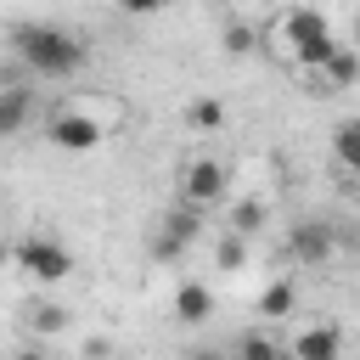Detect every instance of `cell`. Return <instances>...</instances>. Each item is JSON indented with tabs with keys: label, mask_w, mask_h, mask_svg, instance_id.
Masks as SVG:
<instances>
[{
	"label": "cell",
	"mask_w": 360,
	"mask_h": 360,
	"mask_svg": "<svg viewBox=\"0 0 360 360\" xmlns=\"http://www.w3.org/2000/svg\"><path fill=\"white\" fill-rule=\"evenodd\" d=\"M186 360H225V354H214V349H197V354H186Z\"/></svg>",
	"instance_id": "7402d4cb"
},
{
	"label": "cell",
	"mask_w": 360,
	"mask_h": 360,
	"mask_svg": "<svg viewBox=\"0 0 360 360\" xmlns=\"http://www.w3.org/2000/svg\"><path fill=\"white\" fill-rule=\"evenodd\" d=\"M6 39H11L17 62H22L34 79H73V73L90 62V45H84L73 28H62V22L28 17V22H11Z\"/></svg>",
	"instance_id": "6da1fadb"
},
{
	"label": "cell",
	"mask_w": 360,
	"mask_h": 360,
	"mask_svg": "<svg viewBox=\"0 0 360 360\" xmlns=\"http://www.w3.org/2000/svg\"><path fill=\"white\" fill-rule=\"evenodd\" d=\"M174 315H180L186 326H202V321L214 315V287H202V281H180V287H174Z\"/></svg>",
	"instance_id": "8fae6325"
},
{
	"label": "cell",
	"mask_w": 360,
	"mask_h": 360,
	"mask_svg": "<svg viewBox=\"0 0 360 360\" xmlns=\"http://www.w3.org/2000/svg\"><path fill=\"white\" fill-rule=\"evenodd\" d=\"M0 264H11V248H6V242H0Z\"/></svg>",
	"instance_id": "603a6c76"
},
{
	"label": "cell",
	"mask_w": 360,
	"mask_h": 360,
	"mask_svg": "<svg viewBox=\"0 0 360 360\" xmlns=\"http://www.w3.org/2000/svg\"><path fill=\"white\" fill-rule=\"evenodd\" d=\"M28 118H34V90H28V84H6V90H0V141L17 135Z\"/></svg>",
	"instance_id": "7c38bea8"
},
{
	"label": "cell",
	"mask_w": 360,
	"mask_h": 360,
	"mask_svg": "<svg viewBox=\"0 0 360 360\" xmlns=\"http://www.w3.org/2000/svg\"><path fill=\"white\" fill-rule=\"evenodd\" d=\"M107 354H112L107 338H90V343H84V360H107Z\"/></svg>",
	"instance_id": "ffe728a7"
},
{
	"label": "cell",
	"mask_w": 360,
	"mask_h": 360,
	"mask_svg": "<svg viewBox=\"0 0 360 360\" xmlns=\"http://www.w3.org/2000/svg\"><path fill=\"white\" fill-rule=\"evenodd\" d=\"M11 264H17L22 276H34V281H62V276L73 270V253H68L56 236H22V242L11 248Z\"/></svg>",
	"instance_id": "277c9868"
},
{
	"label": "cell",
	"mask_w": 360,
	"mask_h": 360,
	"mask_svg": "<svg viewBox=\"0 0 360 360\" xmlns=\"http://www.w3.org/2000/svg\"><path fill=\"white\" fill-rule=\"evenodd\" d=\"M264 219H270V202H264V197H236V202L225 208V231H231V236H242V242H248V236H259V231H264Z\"/></svg>",
	"instance_id": "30bf717a"
},
{
	"label": "cell",
	"mask_w": 360,
	"mask_h": 360,
	"mask_svg": "<svg viewBox=\"0 0 360 360\" xmlns=\"http://www.w3.org/2000/svg\"><path fill=\"white\" fill-rule=\"evenodd\" d=\"M197 225H202V214H191V208H169L163 214V225H158V236H152V259H163V264H174L186 248H191V236H197Z\"/></svg>",
	"instance_id": "5b68a950"
},
{
	"label": "cell",
	"mask_w": 360,
	"mask_h": 360,
	"mask_svg": "<svg viewBox=\"0 0 360 360\" xmlns=\"http://www.w3.org/2000/svg\"><path fill=\"white\" fill-rule=\"evenodd\" d=\"M309 84H315V96H338V90L360 84V51H354V45H338V51L309 73Z\"/></svg>",
	"instance_id": "ba28073f"
},
{
	"label": "cell",
	"mask_w": 360,
	"mask_h": 360,
	"mask_svg": "<svg viewBox=\"0 0 360 360\" xmlns=\"http://www.w3.org/2000/svg\"><path fill=\"white\" fill-rule=\"evenodd\" d=\"M219 45H225L231 56H248V51L259 45V34H253V22H236V17H231V22L219 28Z\"/></svg>",
	"instance_id": "ac0fdd59"
},
{
	"label": "cell",
	"mask_w": 360,
	"mask_h": 360,
	"mask_svg": "<svg viewBox=\"0 0 360 360\" xmlns=\"http://www.w3.org/2000/svg\"><path fill=\"white\" fill-rule=\"evenodd\" d=\"M276 34H281V45L292 51V62H298L304 73H315V68L343 45V39H332V22H326L315 6H292V11H281Z\"/></svg>",
	"instance_id": "7a4b0ae2"
},
{
	"label": "cell",
	"mask_w": 360,
	"mask_h": 360,
	"mask_svg": "<svg viewBox=\"0 0 360 360\" xmlns=\"http://www.w3.org/2000/svg\"><path fill=\"white\" fill-rule=\"evenodd\" d=\"M22 326H28V332H39V338H51V332H62V326H68V309H62V304L34 298V304H22Z\"/></svg>",
	"instance_id": "5bb4252c"
},
{
	"label": "cell",
	"mask_w": 360,
	"mask_h": 360,
	"mask_svg": "<svg viewBox=\"0 0 360 360\" xmlns=\"http://www.w3.org/2000/svg\"><path fill=\"white\" fill-rule=\"evenodd\" d=\"M354 51H360V17H354Z\"/></svg>",
	"instance_id": "cb8c5ba5"
},
{
	"label": "cell",
	"mask_w": 360,
	"mask_h": 360,
	"mask_svg": "<svg viewBox=\"0 0 360 360\" xmlns=\"http://www.w3.org/2000/svg\"><path fill=\"white\" fill-rule=\"evenodd\" d=\"M45 141L62 146V152H90V146H101V124L90 112H56L45 124Z\"/></svg>",
	"instance_id": "8992f818"
},
{
	"label": "cell",
	"mask_w": 360,
	"mask_h": 360,
	"mask_svg": "<svg viewBox=\"0 0 360 360\" xmlns=\"http://www.w3.org/2000/svg\"><path fill=\"white\" fill-rule=\"evenodd\" d=\"M332 158H338V169H343V174H354V180H360V112H354V118H343V124L332 129Z\"/></svg>",
	"instance_id": "4fadbf2b"
},
{
	"label": "cell",
	"mask_w": 360,
	"mask_h": 360,
	"mask_svg": "<svg viewBox=\"0 0 360 360\" xmlns=\"http://www.w3.org/2000/svg\"><path fill=\"white\" fill-rule=\"evenodd\" d=\"M186 124H191L197 135H208V129H219V124H225V101H214V96H197V101L186 107Z\"/></svg>",
	"instance_id": "e0dca14e"
},
{
	"label": "cell",
	"mask_w": 360,
	"mask_h": 360,
	"mask_svg": "<svg viewBox=\"0 0 360 360\" xmlns=\"http://www.w3.org/2000/svg\"><path fill=\"white\" fill-rule=\"evenodd\" d=\"M225 191H231V169H225L219 158H186L180 174H174V197H180V208H191V214L225 202Z\"/></svg>",
	"instance_id": "3957f363"
},
{
	"label": "cell",
	"mask_w": 360,
	"mask_h": 360,
	"mask_svg": "<svg viewBox=\"0 0 360 360\" xmlns=\"http://www.w3.org/2000/svg\"><path fill=\"white\" fill-rule=\"evenodd\" d=\"M343 354V332L338 326H304L287 343V360H338Z\"/></svg>",
	"instance_id": "9c48e42d"
},
{
	"label": "cell",
	"mask_w": 360,
	"mask_h": 360,
	"mask_svg": "<svg viewBox=\"0 0 360 360\" xmlns=\"http://www.w3.org/2000/svg\"><path fill=\"white\" fill-rule=\"evenodd\" d=\"M287 248H292L298 264H326V259L338 253V231H332L326 219H298L292 236H287Z\"/></svg>",
	"instance_id": "52a82bcc"
},
{
	"label": "cell",
	"mask_w": 360,
	"mask_h": 360,
	"mask_svg": "<svg viewBox=\"0 0 360 360\" xmlns=\"http://www.w3.org/2000/svg\"><path fill=\"white\" fill-rule=\"evenodd\" d=\"M214 259H219V270H242V264H248V242L225 231V236H219V248H214Z\"/></svg>",
	"instance_id": "d6986e66"
},
{
	"label": "cell",
	"mask_w": 360,
	"mask_h": 360,
	"mask_svg": "<svg viewBox=\"0 0 360 360\" xmlns=\"http://www.w3.org/2000/svg\"><path fill=\"white\" fill-rule=\"evenodd\" d=\"M11 360H51V354H45V349H39V343H22V349H17V354H11Z\"/></svg>",
	"instance_id": "44dd1931"
},
{
	"label": "cell",
	"mask_w": 360,
	"mask_h": 360,
	"mask_svg": "<svg viewBox=\"0 0 360 360\" xmlns=\"http://www.w3.org/2000/svg\"><path fill=\"white\" fill-rule=\"evenodd\" d=\"M231 360H287V343H276V338L259 326V332H242V338H236V354H231Z\"/></svg>",
	"instance_id": "9a60e30c"
},
{
	"label": "cell",
	"mask_w": 360,
	"mask_h": 360,
	"mask_svg": "<svg viewBox=\"0 0 360 360\" xmlns=\"http://www.w3.org/2000/svg\"><path fill=\"white\" fill-rule=\"evenodd\" d=\"M292 304H298V287H292V281H270V287L259 292V315H270V321L292 315Z\"/></svg>",
	"instance_id": "2e32d148"
}]
</instances>
